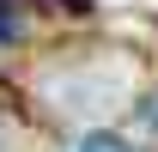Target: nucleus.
Masks as SVG:
<instances>
[{
    "label": "nucleus",
    "mask_w": 158,
    "mask_h": 152,
    "mask_svg": "<svg viewBox=\"0 0 158 152\" xmlns=\"http://www.w3.org/2000/svg\"><path fill=\"white\" fill-rule=\"evenodd\" d=\"M73 152H134L128 140H116V134H91V140H79Z\"/></svg>",
    "instance_id": "1"
},
{
    "label": "nucleus",
    "mask_w": 158,
    "mask_h": 152,
    "mask_svg": "<svg viewBox=\"0 0 158 152\" xmlns=\"http://www.w3.org/2000/svg\"><path fill=\"white\" fill-rule=\"evenodd\" d=\"M146 122H152V128H158V91H152V103H146Z\"/></svg>",
    "instance_id": "2"
}]
</instances>
